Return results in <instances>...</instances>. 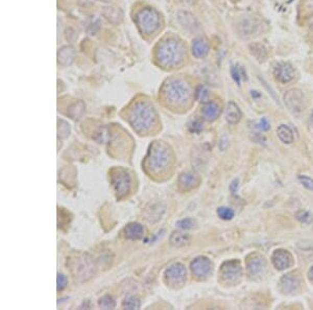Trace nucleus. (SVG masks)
<instances>
[{
  "mask_svg": "<svg viewBox=\"0 0 313 310\" xmlns=\"http://www.w3.org/2000/svg\"><path fill=\"white\" fill-rule=\"evenodd\" d=\"M209 53V44L203 38H196L193 40L192 43V55L197 58L202 59L205 58Z\"/></svg>",
  "mask_w": 313,
  "mask_h": 310,
  "instance_id": "obj_22",
  "label": "nucleus"
},
{
  "mask_svg": "<svg viewBox=\"0 0 313 310\" xmlns=\"http://www.w3.org/2000/svg\"><path fill=\"white\" fill-rule=\"evenodd\" d=\"M78 3L83 7H88L93 4V0H78Z\"/></svg>",
  "mask_w": 313,
  "mask_h": 310,
  "instance_id": "obj_44",
  "label": "nucleus"
},
{
  "mask_svg": "<svg viewBox=\"0 0 313 310\" xmlns=\"http://www.w3.org/2000/svg\"><path fill=\"white\" fill-rule=\"evenodd\" d=\"M266 269V259L258 253H254L248 257L247 271L251 278H257L262 276Z\"/></svg>",
  "mask_w": 313,
  "mask_h": 310,
  "instance_id": "obj_12",
  "label": "nucleus"
},
{
  "mask_svg": "<svg viewBox=\"0 0 313 310\" xmlns=\"http://www.w3.org/2000/svg\"><path fill=\"white\" fill-rule=\"evenodd\" d=\"M299 181L301 182V184L307 188L308 190H311L313 191V180L307 175H303V174H300L299 175Z\"/></svg>",
  "mask_w": 313,
  "mask_h": 310,
  "instance_id": "obj_39",
  "label": "nucleus"
},
{
  "mask_svg": "<svg viewBox=\"0 0 313 310\" xmlns=\"http://www.w3.org/2000/svg\"><path fill=\"white\" fill-rule=\"evenodd\" d=\"M274 76L276 80L282 84H287L292 82L295 76L296 71L292 64L287 62H278L274 66Z\"/></svg>",
  "mask_w": 313,
  "mask_h": 310,
  "instance_id": "obj_14",
  "label": "nucleus"
},
{
  "mask_svg": "<svg viewBox=\"0 0 313 310\" xmlns=\"http://www.w3.org/2000/svg\"><path fill=\"white\" fill-rule=\"evenodd\" d=\"M209 96V90L206 86L199 85L195 90V98L198 101H206Z\"/></svg>",
  "mask_w": 313,
  "mask_h": 310,
  "instance_id": "obj_38",
  "label": "nucleus"
},
{
  "mask_svg": "<svg viewBox=\"0 0 313 310\" xmlns=\"http://www.w3.org/2000/svg\"><path fill=\"white\" fill-rule=\"evenodd\" d=\"M220 114V107L215 101H207L202 108V115L208 121H214Z\"/></svg>",
  "mask_w": 313,
  "mask_h": 310,
  "instance_id": "obj_18",
  "label": "nucleus"
},
{
  "mask_svg": "<svg viewBox=\"0 0 313 310\" xmlns=\"http://www.w3.org/2000/svg\"><path fill=\"white\" fill-rule=\"evenodd\" d=\"M200 183V178L193 171H186L180 174L177 184L178 187L184 191H190L196 188Z\"/></svg>",
  "mask_w": 313,
  "mask_h": 310,
  "instance_id": "obj_16",
  "label": "nucleus"
},
{
  "mask_svg": "<svg viewBox=\"0 0 313 310\" xmlns=\"http://www.w3.org/2000/svg\"><path fill=\"white\" fill-rule=\"evenodd\" d=\"M286 107L294 114H300L305 110V96L299 89H292L284 94Z\"/></svg>",
  "mask_w": 313,
  "mask_h": 310,
  "instance_id": "obj_11",
  "label": "nucleus"
},
{
  "mask_svg": "<svg viewBox=\"0 0 313 310\" xmlns=\"http://www.w3.org/2000/svg\"><path fill=\"white\" fill-rule=\"evenodd\" d=\"M231 74L233 80L236 82V84L238 86L241 85V81L244 80L247 81V73H245V69L242 66L239 65H235L232 67L231 69Z\"/></svg>",
  "mask_w": 313,
  "mask_h": 310,
  "instance_id": "obj_29",
  "label": "nucleus"
},
{
  "mask_svg": "<svg viewBox=\"0 0 313 310\" xmlns=\"http://www.w3.org/2000/svg\"><path fill=\"white\" fill-rule=\"evenodd\" d=\"M86 31L90 35H95L100 30V21L97 18H91L88 20L87 25H85Z\"/></svg>",
  "mask_w": 313,
  "mask_h": 310,
  "instance_id": "obj_32",
  "label": "nucleus"
},
{
  "mask_svg": "<svg viewBox=\"0 0 313 310\" xmlns=\"http://www.w3.org/2000/svg\"><path fill=\"white\" fill-rule=\"evenodd\" d=\"M58 135L61 138H66L68 137L69 133H70V126L68 125V123L64 120H59L58 121Z\"/></svg>",
  "mask_w": 313,
  "mask_h": 310,
  "instance_id": "obj_36",
  "label": "nucleus"
},
{
  "mask_svg": "<svg viewBox=\"0 0 313 310\" xmlns=\"http://www.w3.org/2000/svg\"><path fill=\"white\" fill-rule=\"evenodd\" d=\"M301 285V282L298 276L294 274L285 275L280 280V289L284 294L296 293Z\"/></svg>",
  "mask_w": 313,
  "mask_h": 310,
  "instance_id": "obj_17",
  "label": "nucleus"
},
{
  "mask_svg": "<svg viewBox=\"0 0 313 310\" xmlns=\"http://www.w3.org/2000/svg\"><path fill=\"white\" fill-rule=\"evenodd\" d=\"M102 14H103L104 17H106V19H108L113 24H117V23L121 22L122 17H123L122 12L119 9L113 8V7L104 8L103 11H102Z\"/></svg>",
  "mask_w": 313,
  "mask_h": 310,
  "instance_id": "obj_27",
  "label": "nucleus"
},
{
  "mask_svg": "<svg viewBox=\"0 0 313 310\" xmlns=\"http://www.w3.org/2000/svg\"><path fill=\"white\" fill-rule=\"evenodd\" d=\"M169 242L174 248L185 247L190 242V236L183 232H173L169 237Z\"/></svg>",
  "mask_w": 313,
  "mask_h": 310,
  "instance_id": "obj_24",
  "label": "nucleus"
},
{
  "mask_svg": "<svg viewBox=\"0 0 313 310\" xmlns=\"http://www.w3.org/2000/svg\"><path fill=\"white\" fill-rule=\"evenodd\" d=\"M309 279L311 282H313V267L309 271Z\"/></svg>",
  "mask_w": 313,
  "mask_h": 310,
  "instance_id": "obj_45",
  "label": "nucleus"
},
{
  "mask_svg": "<svg viewBox=\"0 0 313 310\" xmlns=\"http://www.w3.org/2000/svg\"><path fill=\"white\" fill-rule=\"evenodd\" d=\"M75 58V50L72 46L67 45L62 47L58 53V63L62 66H69Z\"/></svg>",
  "mask_w": 313,
  "mask_h": 310,
  "instance_id": "obj_20",
  "label": "nucleus"
},
{
  "mask_svg": "<svg viewBox=\"0 0 313 310\" xmlns=\"http://www.w3.org/2000/svg\"><path fill=\"white\" fill-rule=\"evenodd\" d=\"M296 218L302 224L309 225L313 222V214H311L309 211L306 210H299L296 213Z\"/></svg>",
  "mask_w": 313,
  "mask_h": 310,
  "instance_id": "obj_33",
  "label": "nucleus"
},
{
  "mask_svg": "<svg viewBox=\"0 0 313 310\" xmlns=\"http://www.w3.org/2000/svg\"><path fill=\"white\" fill-rule=\"evenodd\" d=\"M258 127L260 128V130H262V131H269L271 125H270V122L267 121V119L265 117H263L262 119L259 121Z\"/></svg>",
  "mask_w": 313,
  "mask_h": 310,
  "instance_id": "obj_42",
  "label": "nucleus"
},
{
  "mask_svg": "<svg viewBox=\"0 0 313 310\" xmlns=\"http://www.w3.org/2000/svg\"><path fill=\"white\" fill-rule=\"evenodd\" d=\"M86 110V106L84 101L78 100L70 106L69 110H68V115L73 119V120H78L80 119Z\"/></svg>",
  "mask_w": 313,
  "mask_h": 310,
  "instance_id": "obj_26",
  "label": "nucleus"
},
{
  "mask_svg": "<svg viewBox=\"0 0 313 310\" xmlns=\"http://www.w3.org/2000/svg\"><path fill=\"white\" fill-rule=\"evenodd\" d=\"M187 279L186 268L182 263H173L164 273V282L171 289H180L184 285Z\"/></svg>",
  "mask_w": 313,
  "mask_h": 310,
  "instance_id": "obj_7",
  "label": "nucleus"
},
{
  "mask_svg": "<svg viewBox=\"0 0 313 310\" xmlns=\"http://www.w3.org/2000/svg\"><path fill=\"white\" fill-rule=\"evenodd\" d=\"M170 160V151L168 147L160 142L154 141L145 157L144 166L151 173H158L165 169Z\"/></svg>",
  "mask_w": 313,
  "mask_h": 310,
  "instance_id": "obj_3",
  "label": "nucleus"
},
{
  "mask_svg": "<svg viewBox=\"0 0 313 310\" xmlns=\"http://www.w3.org/2000/svg\"><path fill=\"white\" fill-rule=\"evenodd\" d=\"M184 57V47L182 43L174 39L162 41L155 51V58L163 67H173L180 64Z\"/></svg>",
  "mask_w": 313,
  "mask_h": 310,
  "instance_id": "obj_1",
  "label": "nucleus"
},
{
  "mask_svg": "<svg viewBox=\"0 0 313 310\" xmlns=\"http://www.w3.org/2000/svg\"><path fill=\"white\" fill-rule=\"evenodd\" d=\"M242 276V268L239 260H229L222 263L219 270V278L222 283L236 284Z\"/></svg>",
  "mask_w": 313,
  "mask_h": 310,
  "instance_id": "obj_8",
  "label": "nucleus"
},
{
  "mask_svg": "<svg viewBox=\"0 0 313 310\" xmlns=\"http://www.w3.org/2000/svg\"><path fill=\"white\" fill-rule=\"evenodd\" d=\"M136 24L142 34H152L159 28L160 16L158 12L151 8L142 9L136 15Z\"/></svg>",
  "mask_w": 313,
  "mask_h": 310,
  "instance_id": "obj_6",
  "label": "nucleus"
},
{
  "mask_svg": "<svg viewBox=\"0 0 313 310\" xmlns=\"http://www.w3.org/2000/svg\"><path fill=\"white\" fill-rule=\"evenodd\" d=\"M196 226V222L193 218H184L176 222V227L182 230H190Z\"/></svg>",
  "mask_w": 313,
  "mask_h": 310,
  "instance_id": "obj_37",
  "label": "nucleus"
},
{
  "mask_svg": "<svg viewBox=\"0 0 313 310\" xmlns=\"http://www.w3.org/2000/svg\"><path fill=\"white\" fill-rule=\"evenodd\" d=\"M123 233L124 236L129 240H138L143 237L144 229L138 223H130L124 227Z\"/></svg>",
  "mask_w": 313,
  "mask_h": 310,
  "instance_id": "obj_19",
  "label": "nucleus"
},
{
  "mask_svg": "<svg viewBox=\"0 0 313 310\" xmlns=\"http://www.w3.org/2000/svg\"><path fill=\"white\" fill-rule=\"evenodd\" d=\"M112 187L118 198L125 196L130 189V176L125 169L117 168L112 171Z\"/></svg>",
  "mask_w": 313,
  "mask_h": 310,
  "instance_id": "obj_9",
  "label": "nucleus"
},
{
  "mask_svg": "<svg viewBox=\"0 0 313 310\" xmlns=\"http://www.w3.org/2000/svg\"><path fill=\"white\" fill-rule=\"evenodd\" d=\"M217 215L223 220H231L234 217V211L228 207H219L217 209Z\"/></svg>",
  "mask_w": 313,
  "mask_h": 310,
  "instance_id": "obj_34",
  "label": "nucleus"
},
{
  "mask_svg": "<svg viewBox=\"0 0 313 310\" xmlns=\"http://www.w3.org/2000/svg\"><path fill=\"white\" fill-rule=\"evenodd\" d=\"M163 94L171 105L181 106L189 100L191 90L185 82L181 80H171L164 85Z\"/></svg>",
  "mask_w": 313,
  "mask_h": 310,
  "instance_id": "obj_4",
  "label": "nucleus"
},
{
  "mask_svg": "<svg viewBox=\"0 0 313 310\" xmlns=\"http://www.w3.org/2000/svg\"><path fill=\"white\" fill-rule=\"evenodd\" d=\"M178 21L187 30L195 31L198 29V23L194 16L188 12H180L178 13Z\"/></svg>",
  "mask_w": 313,
  "mask_h": 310,
  "instance_id": "obj_23",
  "label": "nucleus"
},
{
  "mask_svg": "<svg viewBox=\"0 0 313 310\" xmlns=\"http://www.w3.org/2000/svg\"><path fill=\"white\" fill-rule=\"evenodd\" d=\"M311 121H312V124H313V113H312V116H311Z\"/></svg>",
  "mask_w": 313,
  "mask_h": 310,
  "instance_id": "obj_46",
  "label": "nucleus"
},
{
  "mask_svg": "<svg viewBox=\"0 0 313 310\" xmlns=\"http://www.w3.org/2000/svg\"><path fill=\"white\" fill-rule=\"evenodd\" d=\"M237 189H238V180H234L233 182L230 184V190L234 194L237 191Z\"/></svg>",
  "mask_w": 313,
  "mask_h": 310,
  "instance_id": "obj_43",
  "label": "nucleus"
},
{
  "mask_svg": "<svg viewBox=\"0 0 313 310\" xmlns=\"http://www.w3.org/2000/svg\"><path fill=\"white\" fill-rule=\"evenodd\" d=\"M251 54L258 60V61H264L267 58V51L265 47L261 44L255 43L251 45Z\"/></svg>",
  "mask_w": 313,
  "mask_h": 310,
  "instance_id": "obj_28",
  "label": "nucleus"
},
{
  "mask_svg": "<svg viewBox=\"0 0 313 310\" xmlns=\"http://www.w3.org/2000/svg\"><path fill=\"white\" fill-rule=\"evenodd\" d=\"M311 29H312V30H313V23H312V24H311Z\"/></svg>",
  "mask_w": 313,
  "mask_h": 310,
  "instance_id": "obj_47",
  "label": "nucleus"
},
{
  "mask_svg": "<svg viewBox=\"0 0 313 310\" xmlns=\"http://www.w3.org/2000/svg\"><path fill=\"white\" fill-rule=\"evenodd\" d=\"M272 261H273L274 267L278 271H283V270L290 268L294 262L292 254L287 250H283V249L276 250L273 253Z\"/></svg>",
  "mask_w": 313,
  "mask_h": 310,
  "instance_id": "obj_15",
  "label": "nucleus"
},
{
  "mask_svg": "<svg viewBox=\"0 0 313 310\" xmlns=\"http://www.w3.org/2000/svg\"><path fill=\"white\" fill-rule=\"evenodd\" d=\"M297 246L302 251H313V241L303 240V241H299Z\"/></svg>",
  "mask_w": 313,
  "mask_h": 310,
  "instance_id": "obj_41",
  "label": "nucleus"
},
{
  "mask_svg": "<svg viewBox=\"0 0 313 310\" xmlns=\"http://www.w3.org/2000/svg\"><path fill=\"white\" fill-rule=\"evenodd\" d=\"M121 306H122L123 309L133 310V309H139L140 306H141V303H140V300L138 298L133 297V296H128L122 301Z\"/></svg>",
  "mask_w": 313,
  "mask_h": 310,
  "instance_id": "obj_30",
  "label": "nucleus"
},
{
  "mask_svg": "<svg viewBox=\"0 0 313 310\" xmlns=\"http://www.w3.org/2000/svg\"><path fill=\"white\" fill-rule=\"evenodd\" d=\"M69 268L72 277L77 282H84L91 279L95 274V264L88 255H82L70 260Z\"/></svg>",
  "mask_w": 313,
  "mask_h": 310,
  "instance_id": "obj_5",
  "label": "nucleus"
},
{
  "mask_svg": "<svg viewBox=\"0 0 313 310\" xmlns=\"http://www.w3.org/2000/svg\"><path fill=\"white\" fill-rule=\"evenodd\" d=\"M67 286V278L66 276H64L63 274H58V278H57V289L59 292L65 290V287Z\"/></svg>",
  "mask_w": 313,
  "mask_h": 310,
  "instance_id": "obj_40",
  "label": "nucleus"
},
{
  "mask_svg": "<svg viewBox=\"0 0 313 310\" xmlns=\"http://www.w3.org/2000/svg\"><path fill=\"white\" fill-rule=\"evenodd\" d=\"M191 272L193 276L198 280H205L212 271V263L207 257L200 256L195 258V259L190 264Z\"/></svg>",
  "mask_w": 313,
  "mask_h": 310,
  "instance_id": "obj_13",
  "label": "nucleus"
},
{
  "mask_svg": "<svg viewBox=\"0 0 313 310\" xmlns=\"http://www.w3.org/2000/svg\"><path fill=\"white\" fill-rule=\"evenodd\" d=\"M226 119L230 124H236L241 119V111L236 103L230 101L226 109Z\"/></svg>",
  "mask_w": 313,
  "mask_h": 310,
  "instance_id": "obj_21",
  "label": "nucleus"
},
{
  "mask_svg": "<svg viewBox=\"0 0 313 310\" xmlns=\"http://www.w3.org/2000/svg\"><path fill=\"white\" fill-rule=\"evenodd\" d=\"M155 121V113L153 108L144 101H139L129 112L128 122L134 131L142 134L147 132Z\"/></svg>",
  "mask_w": 313,
  "mask_h": 310,
  "instance_id": "obj_2",
  "label": "nucleus"
},
{
  "mask_svg": "<svg viewBox=\"0 0 313 310\" xmlns=\"http://www.w3.org/2000/svg\"><path fill=\"white\" fill-rule=\"evenodd\" d=\"M277 135L279 139L285 144H290L294 142V133L288 125H279V127L277 128Z\"/></svg>",
  "mask_w": 313,
  "mask_h": 310,
  "instance_id": "obj_25",
  "label": "nucleus"
},
{
  "mask_svg": "<svg viewBox=\"0 0 313 310\" xmlns=\"http://www.w3.org/2000/svg\"><path fill=\"white\" fill-rule=\"evenodd\" d=\"M236 28L238 35L244 39H248L258 36L259 33L262 31V24L256 18L245 17L239 20Z\"/></svg>",
  "mask_w": 313,
  "mask_h": 310,
  "instance_id": "obj_10",
  "label": "nucleus"
},
{
  "mask_svg": "<svg viewBox=\"0 0 313 310\" xmlns=\"http://www.w3.org/2000/svg\"><path fill=\"white\" fill-rule=\"evenodd\" d=\"M115 306H116V301L110 295H104L98 301V307L101 309H114Z\"/></svg>",
  "mask_w": 313,
  "mask_h": 310,
  "instance_id": "obj_31",
  "label": "nucleus"
},
{
  "mask_svg": "<svg viewBox=\"0 0 313 310\" xmlns=\"http://www.w3.org/2000/svg\"><path fill=\"white\" fill-rule=\"evenodd\" d=\"M203 128H204V126H203V121H202L200 119H198V118L193 119V120L190 121L189 124H188V130H189V132H191V133H193V134H199V133H202Z\"/></svg>",
  "mask_w": 313,
  "mask_h": 310,
  "instance_id": "obj_35",
  "label": "nucleus"
}]
</instances>
